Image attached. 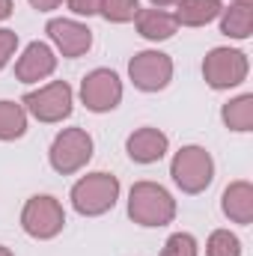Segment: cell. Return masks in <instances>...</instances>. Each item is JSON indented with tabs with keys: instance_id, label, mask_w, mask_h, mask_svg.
Masks as SVG:
<instances>
[{
	"instance_id": "22",
	"label": "cell",
	"mask_w": 253,
	"mask_h": 256,
	"mask_svg": "<svg viewBox=\"0 0 253 256\" xmlns=\"http://www.w3.org/2000/svg\"><path fill=\"white\" fill-rule=\"evenodd\" d=\"M15 51H18V33L9 30V27H3L0 30V72L9 66V60L15 57Z\"/></svg>"
},
{
	"instance_id": "10",
	"label": "cell",
	"mask_w": 253,
	"mask_h": 256,
	"mask_svg": "<svg viewBox=\"0 0 253 256\" xmlns=\"http://www.w3.org/2000/svg\"><path fill=\"white\" fill-rule=\"evenodd\" d=\"M45 33L66 60H78L92 48V30L74 18H51Z\"/></svg>"
},
{
	"instance_id": "26",
	"label": "cell",
	"mask_w": 253,
	"mask_h": 256,
	"mask_svg": "<svg viewBox=\"0 0 253 256\" xmlns=\"http://www.w3.org/2000/svg\"><path fill=\"white\" fill-rule=\"evenodd\" d=\"M149 3H152L155 9H164V6H176L179 0H149Z\"/></svg>"
},
{
	"instance_id": "14",
	"label": "cell",
	"mask_w": 253,
	"mask_h": 256,
	"mask_svg": "<svg viewBox=\"0 0 253 256\" xmlns=\"http://www.w3.org/2000/svg\"><path fill=\"white\" fill-rule=\"evenodd\" d=\"M134 24H137V33H140L146 42H167V39H173L176 30H179L173 12H167V9H155V6L140 9L137 18H134Z\"/></svg>"
},
{
	"instance_id": "19",
	"label": "cell",
	"mask_w": 253,
	"mask_h": 256,
	"mask_svg": "<svg viewBox=\"0 0 253 256\" xmlns=\"http://www.w3.org/2000/svg\"><path fill=\"white\" fill-rule=\"evenodd\" d=\"M140 12V0H102L98 15L110 24H128Z\"/></svg>"
},
{
	"instance_id": "1",
	"label": "cell",
	"mask_w": 253,
	"mask_h": 256,
	"mask_svg": "<svg viewBox=\"0 0 253 256\" xmlns=\"http://www.w3.org/2000/svg\"><path fill=\"white\" fill-rule=\"evenodd\" d=\"M176 212H179L176 200L164 185L149 182V179L131 185V191H128V218L137 226H146V230L167 226V224L176 220Z\"/></svg>"
},
{
	"instance_id": "23",
	"label": "cell",
	"mask_w": 253,
	"mask_h": 256,
	"mask_svg": "<svg viewBox=\"0 0 253 256\" xmlns=\"http://www.w3.org/2000/svg\"><path fill=\"white\" fill-rule=\"evenodd\" d=\"M68 3V9L74 12V15H98V6H102V0H66Z\"/></svg>"
},
{
	"instance_id": "16",
	"label": "cell",
	"mask_w": 253,
	"mask_h": 256,
	"mask_svg": "<svg viewBox=\"0 0 253 256\" xmlns=\"http://www.w3.org/2000/svg\"><path fill=\"white\" fill-rule=\"evenodd\" d=\"M220 33L230 39H250L253 36V3H230L226 9H220Z\"/></svg>"
},
{
	"instance_id": "25",
	"label": "cell",
	"mask_w": 253,
	"mask_h": 256,
	"mask_svg": "<svg viewBox=\"0 0 253 256\" xmlns=\"http://www.w3.org/2000/svg\"><path fill=\"white\" fill-rule=\"evenodd\" d=\"M12 12H15V3L12 0H0V21H6Z\"/></svg>"
},
{
	"instance_id": "21",
	"label": "cell",
	"mask_w": 253,
	"mask_h": 256,
	"mask_svg": "<svg viewBox=\"0 0 253 256\" xmlns=\"http://www.w3.org/2000/svg\"><path fill=\"white\" fill-rule=\"evenodd\" d=\"M161 256H200V244H196V238L190 232H173L164 242Z\"/></svg>"
},
{
	"instance_id": "20",
	"label": "cell",
	"mask_w": 253,
	"mask_h": 256,
	"mask_svg": "<svg viewBox=\"0 0 253 256\" xmlns=\"http://www.w3.org/2000/svg\"><path fill=\"white\" fill-rule=\"evenodd\" d=\"M206 256H242V238L230 230H214L206 242Z\"/></svg>"
},
{
	"instance_id": "24",
	"label": "cell",
	"mask_w": 253,
	"mask_h": 256,
	"mask_svg": "<svg viewBox=\"0 0 253 256\" xmlns=\"http://www.w3.org/2000/svg\"><path fill=\"white\" fill-rule=\"evenodd\" d=\"M60 3H63V0H30V6H33L36 12H54Z\"/></svg>"
},
{
	"instance_id": "12",
	"label": "cell",
	"mask_w": 253,
	"mask_h": 256,
	"mask_svg": "<svg viewBox=\"0 0 253 256\" xmlns=\"http://www.w3.org/2000/svg\"><path fill=\"white\" fill-rule=\"evenodd\" d=\"M170 149V137L161 131V128L143 126L137 131H131L126 140V152L134 164H155L167 155Z\"/></svg>"
},
{
	"instance_id": "3",
	"label": "cell",
	"mask_w": 253,
	"mask_h": 256,
	"mask_svg": "<svg viewBox=\"0 0 253 256\" xmlns=\"http://www.w3.org/2000/svg\"><path fill=\"white\" fill-rule=\"evenodd\" d=\"M170 176L182 194H202L214 182V158L202 146H182L170 161Z\"/></svg>"
},
{
	"instance_id": "2",
	"label": "cell",
	"mask_w": 253,
	"mask_h": 256,
	"mask_svg": "<svg viewBox=\"0 0 253 256\" xmlns=\"http://www.w3.org/2000/svg\"><path fill=\"white\" fill-rule=\"evenodd\" d=\"M120 191L122 185L114 173H104V170L86 173L72 185V208L80 218H102L116 206Z\"/></svg>"
},
{
	"instance_id": "7",
	"label": "cell",
	"mask_w": 253,
	"mask_h": 256,
	"mask_svg": "<svg viewBox=\"0 0 253 256\" xmlns=\"http://www.w3.org/2000/svg\"><path fill=\"white\" fill-rule=\"evenodd\" d=\"M250 60L238 48H212L202 60V78L212 90H236L248 80Z\"/></svg>"
},
{
	"instance_id": "28",
	"label": "cell",
	"mask_w": 253,
	"mask_h": 256,
	"mask_svg": "<svg viewBox=\"0 0 253 256\" xmlns=\"http://www.w3.org/2000/svg\"><path fill=\"white\" fill-rule=\"evenodd\" d=\"M232 3H253V0H232Z\"/></svg>"
},
{
	"instance_id": "8",
	"label": "cell",
	"mask_w": 253,
	"mask_h": 256,
	"mask_svg": "<svg viewBox=\"0 0 253 256\" xmlns=\"http://www.w3.org/2000/svg\"><path fill=\"white\" fill-rule=\"evenodd\" d=\"M128 78L140 92H161L173 80V57L158 48L137 51L128 60Z\"/></svg>"
},
{
	"instance_id": "15",
	"label": "cell",
	"mask_w": 253,
	"mask_h": 256,
	"mask_svg": "<svg viewBox=\"0 0 253 256\" xmlns=\"http://www.w3.org/2000/svg\"><path fill=\"white\" fill-rule=\"evenodd\" d=\"M220 9H224L220 0H179L173 18L182 27H206L220 15Z\"/></svg>"
},
{
	"instance_id": "27",
	"label": "cell",
	"mask_w": 253,
	"mask_h": 256,
	"mask_svg": "<svg viewBox=\"0 0 253 256\" xmlns=\"http://www.w3.org/2000/svg\"><path fill=\"white\" fill-rule=\"evenodd\" d=\"M0 256H15V254H12V250H9L6 244H0Z\"/></svg>"
},
{
	"instance_id": "17",
	"label": "cell",
	"mask_w": 253,
	"mask_h": 256,
	"mask_svg": "<svg viewBox=\"0 0 253 256\" xmlns=\"http://www.w3.org/2000/svg\"><path fill=\"white\" fill-rule=\"evenodd\" d=\"M220 120L224 126L236 134H248L253 131V92H244L238 98H230L220 108Z\"/></svg>"
},
{
	"instance_id": "4",
	"label": "cell",
	"mask_w": 253,
	"mask_h": 256,
	"mask_svg": "<svg viewBox=\"0 0 253 256\" xmlns=\"http://www.w3.org/2000/svg\"><path fill=\"white\" fill-rule=\"evenodd\" d=\"M92 152H96V143H92V134L86 128H63L51 149H48V161L54 167V173L60 176H72V173H80L90 161H92Z\"/></svg>"
},
{
	"instance_id": "6",
	"label": "cell",
	"mask_w": 253,
	"mask_h": 256,
	"mask_svg": "<svg viewBox=\"0 0 253 256\" xmlns=\"http://www.w3.org/2000/svg\"><path fill=\"white\" fill-rule=\"evenodd\" d=\"M66 226V212L57 196L51 194H36L24 202L21 208V230L36 238V242H51L63 232Z\"/></svg>"
},
{
	"instance_id": "13",
	"label": "cell",
	"mask_w": 253,
	"mask_h": 256,
	"mask_svg": "<svg viewBox=\"0 0 253 256\" xmlns=\"http://www.w3.org/2000/svg\"><path fill=\"white\" fill-rule=\"evenodd\" d=\"M220 208H224V214H226L232 224L250 226L253 224V185L248 179L230 182L226 191H224V196H220Z\"/></svg>"
},
{
	"instance_id": "18",
	"label": "cell",
	"mask_w": 253,
	"mask_h": 256,
	"mask_svg": "<svg viewBox=\"0 0 253 256\" xmlns=\"http://www.w3.org/2000/svg\"><path fill=\"white\" fill-rule=\"evenodd\" d=\"M24 134H27V110H24V104L3 98L0 102V140L9 143V140H21Z\"/></svg>"
},
{
	"instance_id": "11",
	"label": "cell",
	"mask_w": 253,
	"mask_h": 256,
	"mask_svg": "<svg viewBox=\"0 0 253 256\" xmlns=\"http://www.w3.org/2000/svg\"><path fill=\"white\" fill-rule=\"evenodd\" d=\"M54 72H57V51L48 42H30L15 63V78L21 84H39Z\"/></svg>"
},
{
	"instance_id": "5",
	"label": "cell",
	"mask_w": 253,
	"mask_h": 256,
	"mask_svg": "<svg viewBox=\"0 0 253 256\" xmlns=\"http://www.w3.org/2000/svg\"><path fill=\"white\" fill-rule=\"evenodd\" d=\"M21 104H24V110L33 120H39L45 126H57V122H63V120L72 116L74 92H72V86L66 80H51V84H45L39 90H30L21 98Z\"/></svg>"
},
{
	"instance_id": "9",
	"label": "cell",
	"mask_w": 253,
	"mask_h": 256,
	"mask_svg": "<svg viewBox=\"0 0 253 256\" xmlns=\"http://www.w3.org/2000/svg\"><path fill=\"white\" fill-rule=\"evenodd\" d=\"M80 102L92 114H110L122 102V80L114 68H92L80 80Z\"/></svg>"
}]
</instances>
